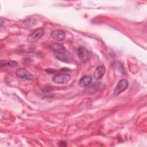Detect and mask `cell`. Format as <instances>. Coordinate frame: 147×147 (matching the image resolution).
Here are the masks:
<instances>
[{"instance_id": "1", "label": "cell", "mask_w": 147, "mask_h": 147, "mask_svg": "<svg viewBox=\"0 0 147 147\" xmlns=\"http://www.w3.org/2000/svg\"><path fill=\"white\" fill-rule=\"evenodd\" d=\"M51 49L53 52L55 56L57 59L63 62L69 63V56L68 55L64 46L59 43H55L51 45Z\"/></svg>"}, {"instance_id": "2", "label": "cell", "mask_w": 147, "mask_h": 147, "mask_svg": "<svg viewBox=\"0 0 147 147\" xmlns=\"http://www.w3.org/2000/svg\"><path fill=\"white\" fill-rule=\"evenodd\" d=\"M44 32V31L42 28L36 29L28 35L27 40L29 42H36L42 36Z\"/></svg>"}, {"instance_id": "3", "label": "cell", "mask_w": 147, "mask_h": 147, "mask_svg": "<svg viewBox=\"0 0 147 147\" xmlns=\"http://www.w3.org/2000/svg\"><path fill=\"white\" fill-rule=\"evenodd\" d=\"M129 85L128 81L125 79H121L118 83L117 84L116 86L115 87L114 90V94L115 95H118L125 90H126Z\"/></svg>"}, {"instance_id": "4", "label": "cell", "mask_w": 147, "mask_h": 147, "mask_svg": "<svg viewBox=\"0 0 147 147\" xmlns=\"http://www.w3.org/2000/svg\"><path fill=\"white\" fill-rule=\"evenodd\" d=\"M71 79V76L69 74L60 73L55 74L52 80L57 84H63L68 82Z\"/></svg>"}, {"instance_id": "5", "label": "cell", "mask_w": 147, "mask_h": 147, "mask_svg": "<svg viewBox=\"0 0 147 147\" xmlns=\"http://www.w3.org/2000/svg\"><path fill=\"white\" fill-rule=\"evenodd\" d=\"M16 74L18 78H20L21 79L31 80H33L34 78L33 76L30 74V72L25 68H18L16 71Z\"/></svg>"}, {"instance_id": "6", "label": "cell", "mask_w": 147, "mask_h": 147, "mask_svg": "<svg viewBox=\"0 0 147 147\" xmlns=\"http://www.w3.org/2000/svg\"><path fill=\"white\" fill-rule=\"evenodd\" d=\"M78 56L82 63H86L89 60L90 53L87 48L81 47L78 49Z\"/></svg>"}, {"instance_id": "7", "label": "cell", "mask_w": 147, "mask_h": 147, "mask_svg": "<svg viewBox=\"0 0 147 147\" xmlns=\"http://www.w3.org/2000/svg\"><path fill=\"white\" fill-rule=\"evenodd\" d=\"M52 37L56 41H62L65 38V33L62 30H56L52 32Z\"/></svg>"}, {"instance_id": "8", "label": "cell", "mask_w": 147, "mask_h": 147, "mask_svg": "<svg viewBox=\"0 0 147 147\" xmlns=\"http://www.w3.org/2000/svg\"><path fill=\"white\" fill-rule=\"evenodd\" d=\"M105 71L106 69L105 66L103 65H99L96 68L94 72V77L97 80L100 79L104 76Z\"/></svg>"}, {"instance_id": "9", "label": "cell", "mask_w": 147, "mask_h": 147, "mask_svg": "<svg viewBox=\"0 0 147 147\" xmlns=\"http://www.w3.org/2000/svg\"><path fill=\"white\" fill-rule=\"evenodd\" d=\"M92 77L90 75L83 76L79 81V86L80 87H86L88 86L92 82Z\"/></svg>"}, {"instance_id": "10", "label": "cell", "mask_w": 147, "mask_h": 147, "mask_svg": "<svg viewBox=\"0 0 147 147\" xmlns=\"http://www.w3.org/2000/svg\"><path fill=\"white\" fill-rule=\"evenodd\" d=\"M4 62V64H2V65L3 64L4 65L10 66V67H16L17 66V63L16 61H3Z\"/></svg>"}, {"instance_id": "11", "label": "cell", "mask_w": 147, "mask_h": 147, "mask_svg": "<svg viewBox=\"0 0 147 147\" xmlns=\"http://www.w3.org/2000/svg\"><path fill=\"white\" fill-rule=\"evenodd\" d=\"M45 71L47 72H48V73H49V74H52V73H53V72H55L56 71L55 70V69H52V68H47V69H45Z\"/></svg>"}, {"instance_id": "12", "label": "cell", "mask_w": 147, "mask_h": 147, "mask_svg": "<svg viewBox=\"0 0 147 147\" xmlns=\"http://www.w3.org/2000/svg\"><path fill=\"white\" fill-rule=\"evenodd\" d=\"M3 22V21L2 18H1V26H2Z\"/></svg>"}]
</instances>
